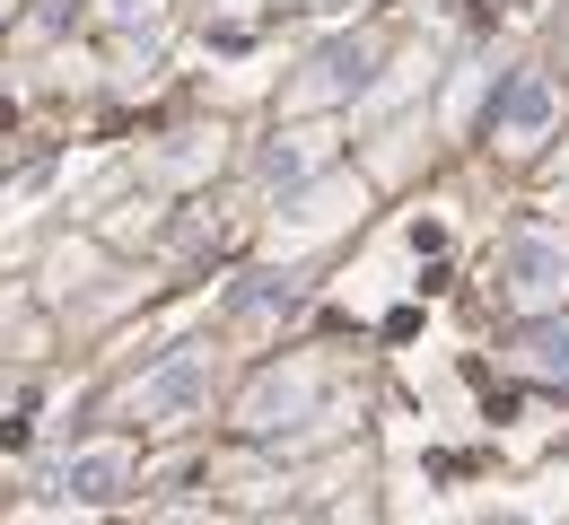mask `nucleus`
<instances>
[{
    "label": "nucleus",
    "instance_id": "obj_1",
    "mask_svg": "<svg viewBox=\"0 0 569 525\" xmlns=\"http://www.w3.org/2000/svg\"><path fill=\"white\" fill-rule=\"evenodd\" d=\"M499 290L517 306H561L569 299V236L561 228H526V236H508V254H499Z\"/></svg>",
    "mask_w": 569,
    "mask_h": 525
},
{
    "label": "nucleus",
    "instance_id": "obj_2",
    "mask_svg": "<svg viewBox=\"0 0 569 525\" xmlns=\"http://www.w3.org/2000/svg\"><path fill=\"white\" fill-rule=\"evenodd\" d=\"M132 412H141V430H193V421L211 412V360L184 351V360H167L158 376H141Z\"/></svg>",
    "mask_w": 569,
    "mask_h": 525
},
{
    "label": "nucleus",
    "instance_id": "obj_3",
    "mask_svg": "<svg viewBox=\"0 0 569 525\" xmlns=\"http://www.w3.org/2000/svg\"><path fill=\"white\" fill-rule=\"evenodd\" d=\"M552 123H561V71H517V88H508V105H499L491 141L508 158H535L543 141H552Z\"/></svg>",
    "mask_w": 569,
    "mask_h": 525
},
{
    "label": "nucleus",
    "instance_id": "obj_4",
    "mask_svg": "<svg viewBox=\"0 0 569 525\" xmlns=\"http://www.w3.org/2000/svg\"><path fill=\"white\" fill-rule=\"evenodd\" d=\"M368 71H377V44H368V36H342V44H325V53L307 62V79L289 88V105H333V97H359Z\"/></svg>",
    "mask_w": 569,
    "mask_h": 525
},
{
    "label": "nucleus",
    "instance_id": "obj_5",
    "mask_svg": "<svg viewBox=\"0 0 569 525\" xmlns=\"http://www.w3.org/2000/svg\"><path fill=\"white\" fill-rule=\"evenodd\" d=\"M307 403H316V368L307 360H289L254 385V403H246V430H298L307 421Z\"/></svg>",
    "mask_w": 569,
    "mask_h": 525
},
{
    "label": "nucleus",
    "instance_id": "obj_6",
    "mask_svg": "<svg viewBox=\"0 0 569 525\" xmlns=\"http://www.w3.org/2000/svg\"><path fill=\"white\" fill-rule=\"evenodd\" d=\"M351 220H359V184L333 175V184H316V193H307L272 236H281V245H316V236H333V228H351Z\"/></svg>",
    "mask_w": 569,
    "mask_h": 525
},
{
    "label": "nucleus",
    "instance_id": "obj_7",
    "mask_svg": "<svg viewBox=\"0 0 569 525\" xmlns=\"http://www.w3.org/2000/svg\"><path fill=\"white\" fill-rule=\"evenodd\" d=\"M123 482H132V455L123 447H88V455L62 464V491H71V499H114Z\"/></svg>",
    "mask_w": 569,
    "mask_h": 525
},
{
    "label": "nucleus",
    "instance_id": "obj_8",
    "mask_svg": "<svg viewBox=\"0 0 569 525\" xmlns=\"http://www.w3.org/2000/svg\"><path fill=\"white\" fill-rule=\"evenodd\" d=\"M325 150H333V132H281V141L263 150V175H298V166H316Z\"/></svg>",
    "mask_w": 569,
    "mask_h": 525
},
{
    "label": "nucleus",
    "instance_id": "obj_9",
    "mask_svg": "<svg viewBox=\"0 0 569 525\" xmlns=\"http://www.w3.org/2000/svg\"><path fill=\"white\" fill-rule=\"evenodd\" d=\"M526 368H569V333H535L526 342Z\"/></svg>",
    "mask_w": 569,
    "mask_h": 525
},
{
    "label": "nucleus",
    "instance_id": "obj_10",
    "mask_svg": "<svg viewBox=\"0 0 569 525\" xmlns=\"http://www.w3.org/2000/svg\"><path fill=\"white\" fill-rule=\"evenodd\" d=\"M114 9V27H141V18H158V0H106Z\"/></svg>",
    "mask_w": 569,
    "mask_h": 525
},
{
    "label": "nucleus",
    "instance_id": "obj_11",
    "mask_svg": "<svg viewBox=\"0 0 569 525\" xmlns=\"http://www.w3.org/2000/svg\"><path fill=\"white\" fill-rule=\"evenodd\" d=\"M307 9H342V0H307Z\"/></svg>",
    "mask_w": 569,
    "mask_h": 525
}]
</instances>
